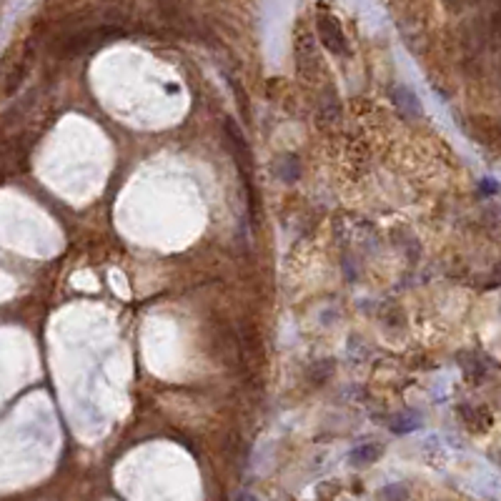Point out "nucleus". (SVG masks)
Returning a JSON list of instances; mask_svg holds the SVG:
<instances>
[{
  "instance_id": "1",
  "label": "nucleus",
  "mask_w": 501,
  "mask_h": 501,
  "mask_svg": "<svg viewBox=\"0 0 501 501\" xmlns=\"http://www.w3.org/2000/svg\"><path fill=\"white\" fill-rule=\"evenodd\" d=\"M318 30H321V38H324V45L333 53H344L346 50V38L341 33V28L336 25L333 18H326L321 15L318 18Z\"/></svg>"
},
{
  "instance_id": "2",
  "label": "nucleus",
  "mask_w": 501,
  "mask_h": 501,
  "mask_svg": "<svg viewBox=\"0 0 501 501\" xmlns=\"http://www.w3.org/2000/svg\"><path fill=\"white\" fill-rule=\"evenodd\" d=\"M381 456V446H376V444H366V446H359L356 452L351 454V464H356V466H366V464H371V461H376Z\"/></svg>"
},
{
  "instance_id": "3",
  "label": "nucleus",
  "mask_w": 501,
  "mask_h": 501,
  "mask_svg": "<svg viewBox=\"0 0 501 501\" xmlns=\"http://www.w3.org/2000/svg\"><path fill=\"white\" fill-rule=\"evenodd\" d=\"M238 501H256V499H254V496H251V494H243V496H241Z\"/></svg>"
}]
</instances>
